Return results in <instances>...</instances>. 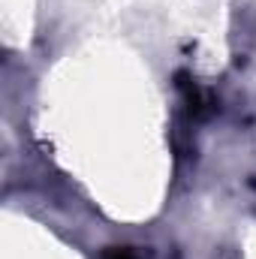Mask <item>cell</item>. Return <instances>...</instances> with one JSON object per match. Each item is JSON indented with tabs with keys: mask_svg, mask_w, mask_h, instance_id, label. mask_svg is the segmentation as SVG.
Wrapping results in <instances>:
<instances>
[{
	"mask_svg": "<svg viewBox=\"0 0 256 259\" xmlns=\"http://www.w3.org/2000/svg\"><path fill=\"white\" fill-rule=\"evenodd\" d=\"M103 259H139V253L133 250V247H109Z\"/></svg>",
	"mask_w": 256,
	"mask_h": 259,
	"instance_id": "6da1fadb",
	"label": "cell"
}]
</instances>
